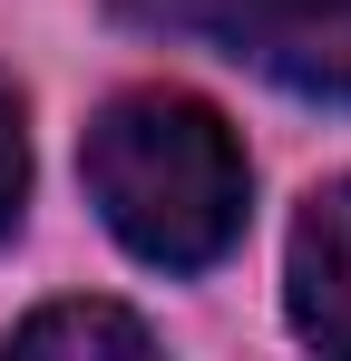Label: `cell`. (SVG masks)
Masks as SVG:
<instances>
[{"label":"cell","mask_w":351,"mask_h":361,"mask_svg":"<svg viewBox=\"0 0 351 361\" xmlns=\"http://www.w3.org/2000/svg\"><path fill=\"white\" fill-rule=\"evenodd\" d=\"M78 176L98 225L156 274H205L244 244V205H254L244 137L185 88H117L88 118Z\"/></svg>","instance_id":"1"},{"label":"cell","mask_w":351,"mask_h":361,"mask_svg":"<svg viewBox=\"0 0 351 361\" xmlns=\"http://www.w3.org/2000/svg\"><path fill=\"white\" fill-rule=\"evenodd\" d=\"M20 205H30V127H20L10 78H0V244L20 235Z\"/></svg>","instance_id":"5"},{"label":"cell","mask_w":351,"mask_h":361,"mask_svg":"<svg viewBox=\"0 0 351 361\" xmlns=\"http://www.w3.org/2000/svg\"><path fill=\"white\" fill-rule=\"evenodd\" d=\"M10 352H20V361H49V352H117V361H147V352H156V332H147L137 312H117V302H39V312L10 332Z\"/></svg>","instance_id":"4"},{"label":"cell","mask_w":351,"mask_h":361,"mask_svg":"<svg viewBox=\"0 0 351 361\" xmlns=\"http://www.w3.org/2000/svg\"><path fill=\"white\" fill-rule=\"evenodd\" d=\"M283 302L312 352H351V176L302 195L292 254H283Z\"/></svg>","instance_id":"3"},{"label":"cell","mask_w":351,"mask_h":361,"mask_svg":"<svg viewBox=\"0 0 351 361\" xmlns=\"http://www.w3.org/2000/svg\"><path fill=\"white\" fill-rule=\"evenodd\" d=\"M117 20L215 39L225 59L264 68L292 98L351 108V0H117Z\"/></svg>","instance_id":"2"}]
</instances>
